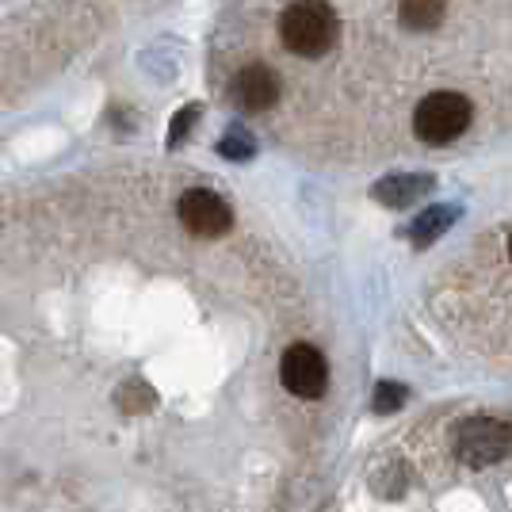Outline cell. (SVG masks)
Here are the masks:
<instances>
[{"instance_id": "obj_7", "label": "cell", "mask_w": 512, "mask_h": 512, "mask_svg": "<svg viewBox=\"0 0 512 512\" xmlns=\"http://www.w3.org/2000/svg\"><path fill=\"white\" fill-rule=\"evenodd\" d=\"M432 188V176H417V172H406V176H383L375 184V199L386 203V207H409L413 199Z\"/></svg>"}, {"instance_id": "obj_1", "label": "cell", "mask_w": 512, "mask_h": 512, "mask_svg": "<svg viewBox=\"0 0 512 512\" xmlns=\"http://www.w3.org/2000/svg\"><path fill=\"white\" fill-rule=\"evenodd\" d=\"M279 39L299 58H325L341 39V20L329 0H295L279 20Z\"/></svg>"}, {"instance_id": "obj_13", "label": "cell", "mask_w": 512, "mask_h": 512, "mask_svg": "<svg viewBox=\"0 0 512 512\" xmlns=\"http://www.w3.org/2000/svg\"><path fill=\"white\" fill-rule=\"evenodd\" d=\"M509 256H512V237H509Z\"/></svg>"}, {"instance_id": "obj_3", "label": "cell", "mask_w": 512, "mask_h": 512, "mask_svg": "<svg viewBox=\"0 0 512 512\" xmlns=\"http://www.w3.org/2000/svg\"><path fill=\"white\" fill-rule=\"evenodd\" d=\"M512 451V425L493 417H470L455 432V455L467 467H490Z\"/></svg>"}, {"instance_id": "obj_11", "label": "cell", "mask_w": 512, "mask_h": 512, "mask_svg": "<svg viewBox=\"0 0 512 512\" xmlns=\"http://www.w3.org/2000/svg\"><path fill=\"white\" fill-rule=\"evenodd\" d=\"M409 398V390L402 383H379L375 386V394H371V409L375 413H394V409H402Z\"/></svg>"}, {"instance_id": "obj_10", "label": "cell", "mask_w": 512, "mask_h": 512, "mask_svg": "<svg viewBox=\"0 0 512 512\" xmlns=\"http://www.w3.org/2000/svg\"><path fill=\"white\" fill-rule=\"evenodd\" d=\"M218 153L230 157V161H249L256 153V138L245 127H234L222 142H218Z\"/></svg>"}, {"instance_id": "obj_4", "label": "cell", "mask_w": 512, "mask_h": 512, "mask_svg": "<svg viewBox=\"0 0 512 512\" xmlns=\"http://www.w3.org/2000/svg\"><path fill=\"white\" fill-rule=\"evenodd\" d=\"M279 379L283 386L295 394V398H306V402H314L325 394V386H329V363L321 356L318 348H310V344H291L287 352H283V360H279Z\"/></svg>"}, {"instance_id": "obj_2", "label": "cell", "mask_w": 512, "mask_h": 512, "mask_svg": "<svg viewBox=\"0 0 512 512\" xmlns=\"http://www.w3.org/2000/svg\"><path fill=\"white\" fill-rule=\"evenodd\" d=\"M470 127V100L459 92H428L413 111V130L428 146H448Z\"/></svg>"}, {"instance_id": "obj_9", "label": "cell", "mask_w": 512, "mask_h": 512, "mask_svg": "<svg viewBox=\"0 0 512 512\" xmlns=\"http://www.w3.org/2000/svg\"><path fill=\"white\" fill-rule=\"evenodd\" d=\"M398 16H402L409 31H432L444 20V0H402Z\"/></svg>"}, {"instance_id": "obj_12", "label": "cell", "mask_w": 512, "mask_h": 512, "mask_svg": "<svg viewBox=\"0 0 512 512\" xmlns=\"http://www.w3.org/2000/svg\"><path fill=\"white\" fill-rule=\"evenodd\" d=\"M195 119H199V104H188V107H184V111H176V115H172L169 146H176V142H180V138H184V134L192 130Z\"/></svg>"}, {"instance_id": "obj_6", "label": "cell", "mask_w": 512, "mask_h": 512, "mask_svg": "<svg viewBox=\"0 0 512 512\" xmlns=\"http://www.w3.org/2000/svg\"><path fill=\"white\" fill-rule=\"evenodd\" d=\"M230 100H234L237 111H268V107H276L279 100V77L268 69V65H245V69H237L234 81H230Z\"/></svg>"}, {"instance_id": "obj_5", "label": "cell", "mask_w": 512, "mask_h": 512, "mask_svg": "<svg viewBox=\"0 0 512 512\" xmlns=\"http://www.w3.org/2000/svg\"><path fill=\"white\" fill-rule=\"evenodd\" d=\"M176 214H180L184 230L195 237H218L230 230V207H226V199H218L207 188H192V192L180 195Z\"/></svg>"}, {"instance_id": "obj_8", "label": "cell", "mask_w": 512, "mask_h": 512, "mask_svg": "<svg viewBox=\"0 0 512 512\" xmlns=\"http://www.w3.org/2000/svg\"><path fill=\"white\" fill-rule=\"evenodd\" d=\"M455 218H459V211H455V207H428V211H421L417 218H413L409 237H413L417 245H428V241H436V237L444 234Z\"/></svg>"}]
</instances>
